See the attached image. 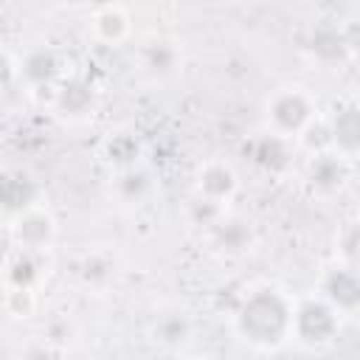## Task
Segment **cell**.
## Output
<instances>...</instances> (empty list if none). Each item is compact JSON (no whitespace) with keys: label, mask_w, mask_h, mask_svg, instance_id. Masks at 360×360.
Here are the masks:
<instances>
[{"label":"cell","mask_w":360,"mask_h":360,"mask_svg":"<svg viewBox=\"0 0 360 360\" xmlns=\"http://www.w3.org/2000/svg\"><path fill=\"white\" fill-rule=\"evenodd\" d=\"M253 160L270 172H278L287 166V146L281 138H262L256 141V149H253Z\"/></svg>","instance_id":"cell-7"},{"label":"cell","mask_w":360,"mask_h":360,"mask_svg":"<svg viewBox=\"0 0 360 360\" xmlns=\"http://www.w3.org/2000/svg\"><path fill=\"white\" fill-rule=\"evenodd\" d=\"M326 295L332 304L352 309L360 304V273L354 270H335L326 278Z\"/></svg>","instance_id":"cell-4"},{"label":"cell","mask_w":360,"mask_h":360,"mask_svg":"<svg viewBox=\"0 0 360 360\" xmlns=\"http://www.w3.org/2000/svg\"><path fill=\"white\" fill-rule=\"evenodd\" d=\"M295 323H298V335L304 340H309V343L329 340L332 332H335V315H332V309L323 307V304H315V301H309V304H304L298 309V321Z\"/></svg>","instance_id":"cell-2"},{"label":"cell","mask_w":360,"mask_h":360,"mask_svg":"<svg viewBox=\"0 0 360 360\" xmlns=\"http://www.w3.org/2000/svg\"><path fill=\"white\" fill-rule=\"evenodd\" d=\"M343 250H346V256L352 259V264H354V267H360V228H354V231L346 236Z\"/></svg>","instance_id":"cell-20"},{"label":"cell","mask_w":360,"mask_h":360,"mask_svg":"<svg viewBox=\"0 0 360 360\" xmlns=\"http://www.w3.org/2000/svg\"><path fill=\"white\" fill-rule=\"evenodd\" d=\"M121 191H124V197H141L146 191V177L143 174H135V172L124 174L121 177Z\"/></svg>","instance_id":"cell-19"},{"label":"cell","mask_w":360,"mask_h":360,"mask_svg":"<svg viewBox=\"0 0 360 360\" xmlns=\"http://www.w3.org/2000/svg\"><path fill=\"white\" fill-rule=\"evenodd\" d=\"M309 180H312L315 186H321V188H335V186H340V180H343V166H340V160L332 158V155H318V158L312 160V166H309Z\"/></svg>","instance_id":"cell-9"},{"label":"cell","mask_w":360,"mask_h":360,"mask_svg":"<svg viewBox=\"0 0 360 360\" xmlns=\"http://www.w3.org/2000/svg\"><path fill=\"white\" fill-rule=\"evenodd\" d=\"M202 191L208 197H225L233 191V174L225 166H211L202 174Z\"/></svg>","instance_id":"cell-12"},{"label":"cell","mask_w":360,"mask_h":360,"mask_svg":"<svg viewBox=\"0 0 360 360\" xmlns=\"http://www.w3.org/2000/svg\"><path fill=\"white\" fill-rule=\"evenodd\" d=\"M174 59H177V53H174V48L166 45V42H155V45H149V51H146L149 68H152V70H160V73L172 70V68H174Z\"/></svg>","instance_id":"cell-15"},{"label":"cell","mask_w":360,"mask_h":360,"mask_svg":"<svg viewBox=\"0 0 360 360\" xmlns=\"http://www.w3.org/2000/svg\"><path fill=\"white\" fill-rule=\"evenodd\" d=\"M48 236H51V219L42 214H28L17 225V239L25 248H39L48 242Z\"/></svg>","instance_id":"cell-8"},{"label":"cell","mask_w":360,"mask_h":360,"mask_svg":"<svg viewBox=\"0 0 360 360\" xmlns=\"http://www.w3.org/2000/svg\"><path fill=\"white\" fill-rule=\"evenodd\" d=\"M312 48H315L323 59H338V56H343V51H346V39L338 37L335 31H321V34L312 39Z\"/></svg>","instance_id":"cell-14"},{"label":"cell","mask_w":360,"mask_h":360,"mask_svg":"<svg viewBox=\"0 0 360 360\" xmlns=\"http://www.w3.org/2000/svg\"><path fill=\"white\" fill-rule=\"evenodd\" d=\"M194 217H197V219H211V217H217V205H214L211 200H205V202H200V205L194 208Z\"/></svg>","instance_id":"cell-21"},{"label":"cell","mask_w":360,"mask_h":360,"mask_svg":"<svg viewBox=\"0 0 360 360\" xmlns=\"http://www.w3.org/2000/svg\"><path fill=\"white\" fill-rule=\"evenodd\" d=\"M73 3H79V0H73Z\"/></svg>","instance_id":"cell-23"},{"label":"cell","mask_w":360,"mask_h":360,"mask_svg":"<svg viewBox=\"0 0 360 360\" xmlns=\"http://www.w3.org/2000/svg\"><path fill=\"white\" fill-rule=\"evenodd\" d=\"M98 31H101V37L104 39H118L121 34H124V28H127V20H124V14L121 11H104V14H98Z\"/></svg>","instance_id":"cell-17"},{"label":"cell","mask_w":360,"mask_h":360,"mask_svg":"<svg viewBox=\"0 0 360 360\" xmlns=\"http://www.w3.org/2000/svg\"><path fill=\"white\" fill-rule=\"evenodd\" d=\"M239 326L256 343H276L287 329V307L276 292L262 290L245 304Z\"/></svg>","instance_id":"cell-1"},{"label":"cell","mask_w":360,"mask_h":360,"mask_svg":"<svg viewBox=\"0 0 360 360\" xmlns=\"http://www.w3.org/2000/svg\"><path fill=\"white\" fill-rule=\"evenodd\" d=\"M135 152H138V143H135L132 138H127V135H118V138H112V143H110V158H115V160H121V163L132 160Z\"/></svg>","instance_id":"cell-18"},{"label":"cell","mask_w":360,"mask_h":360,"mask_svg":"<svg viewBox=\"0 0 360 360\" xmlns=\"http://www.w3.org/2000/svg\"><path fill=\"white\" fill-rule=\"evenodd\" d=\"M217 236H219V242H222L225 248L239 250V248L248 242V228H245L242 222H219Z\"/></svg>","instance_id":"cell-16"},{"label":"cell","mask_w":360,"mask_h":360,"mask_svg":"<svg viewBox=\"0 0 360 360\" xmlns=\"http://www.w3.org/2000/svg\"><path fill=\"white\" fill-rule=\"evenodd\" d=\"M90 101H93L90 87H87V84H79V82L65 84V87H62V93H59V104H62L68 112H82Z\"/></svg>","instance_id":"cell-13"},{"label":"cell","mask_w":360,"mask_h":360,"mask_svg":"<svg viewBox=\"0 0 360 360\" xmlns=\"http://www.w3.org/2000/svg\"><path fill=\"white\" fill-rule=\"evenodd\" d=\"M343 39H346V48H360V22H354V25L343 34Z\"/></svg>","instance_id":"cell-22"},{"label":"cell","mask_w":360,"mask_h":360,"mask_svg":"<svg viewBox=\"0 0 360 360\" xmlns=\"http://www.w3.org/2000/svg\"><path fill=\"white\" fill-rule=\"evenodd\" d=\"M332 141L346 149V152H357L360 149V107H346L335 115L332 121Z\"/></svg>","instance_id":"cell-5"},{"label":"cell","mask_w":360,"mask_h":360,"mask_svg":"<svg viewBox=\"0 0 360 360\" xmlns=\"http://www.w3.org/2000/svg\"><path fill=\"white\" fill-rule=\"evenodd\" d=\"M56 70H59V62L51 51H34V53H28V59L22 65V73L37 84L51 82L56 76Z\"/></svg>","instance_id":"cell-10"},{"label":"cell","mask_w":360,"mask_h":360,"mask_svg":"<svg viewBox=\"0 0 360 360\" xmlns=\"http://www.w3.org/2000/svg\"><path fill=\"white\" fill-rule=\"evenodd\" d=\"M8 281L14 284V287H25L28 290V284L37 278V262H34V256L28 253V250H22V253H17L11 262H8Z\"/></svg>","instance_id":"cell-11"},{"label":"cell","mask_w":360,"mask_h":360,"mask_svg":"<svg viewBox=\"0 0 360 360\" xmlns=\"http://www.w3.org/2000/svg\"><path fill=\"white\" fill-rule=\"evenodd\" d=\"M34 197H37V186H34L28 177H22V174L6 177V183H3V202H6L8 211H22V208H28V205L34 202Z\"/></svg>","instance_id":"cell-6"},{"label":"cell","mask_w":360,"mask_h":360,"mask_svg":"<svg viewBox=\"0 0 360 360\" xmlns=\"http://www.w3.org/2000/svg\"><path fill=\"white\" fill-rule=\"evenodd\" d=\"M273 121H276L281 129H287V132L301 129V127L309 121V104H307V98L298 96V93H284V96H278V98L273 101Z\"/></svg>","instance_id":"cell-3"}]
</instances>
